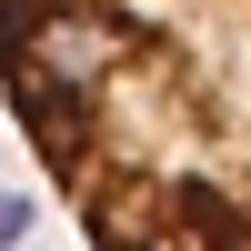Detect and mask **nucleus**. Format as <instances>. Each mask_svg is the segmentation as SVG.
<instances>
[{"mask_svg": "<svg viewBox=\"0 0 251 251\" xmlns=\"http://www.w3.org/2000/svg\"><path fill=\"white\" fill-rule=\"evenodd\" d=\"M20 231H30V201H20V191H0V251H10Z\"/></svg>", "mask_w": 251, "mask_h": 251, "instance_id": "nucleus-1", "label": "nucleus"}]
</instances>
